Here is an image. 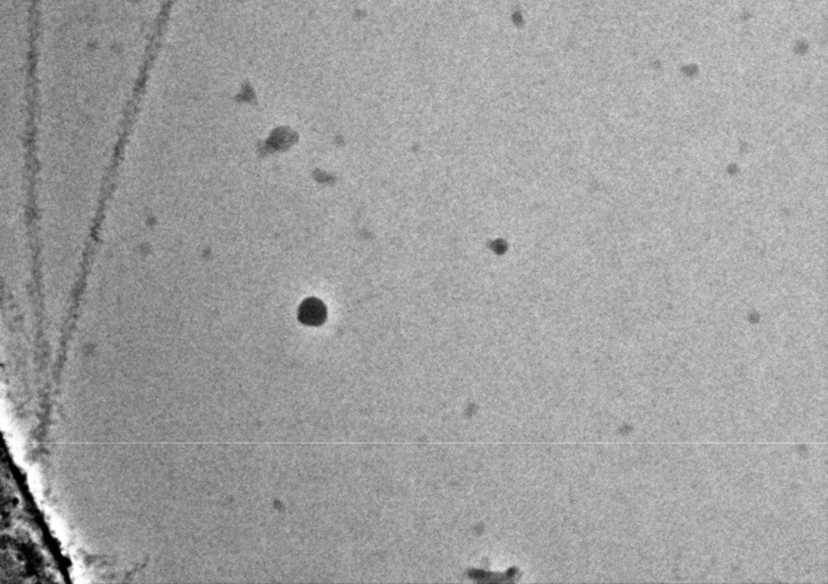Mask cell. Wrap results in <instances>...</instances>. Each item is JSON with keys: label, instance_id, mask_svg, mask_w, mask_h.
<instances>
[{"label": "cell", "instance_id": "obj_1", "mask_svg": "<svg viewBox=\"0 0 828 584\" xmlns=\"http://www.w3.org/2000/svg\"><path fill=\"white\" fill-rule=\"evenodd\" d=\"M327 318V308L321 300L311 298L301 304L299 320L306 325H320Z\"/></svg>", "mask_w": 828, "mask_h": 584}]
</instances>
